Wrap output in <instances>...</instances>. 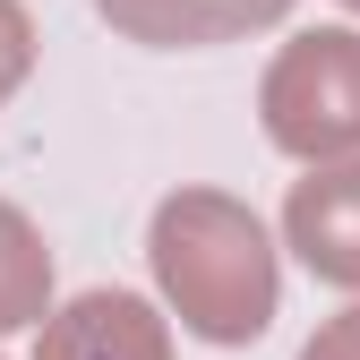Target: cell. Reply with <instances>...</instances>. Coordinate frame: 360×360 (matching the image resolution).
I'll list each match as a JSON object with an SVG mask.
<instances>
[{
    "mask_svg": "<svg viewBox=\"0 0 360 360\" xmlns=\"http://www.w3.org/2000/svg\"><path fill=\"white\" fill-rule=\"evenodd\" d=\"M34 360H172V326L138 292H77L43 318Z\"/></svg>",
    "mask_w": 360,
    "mask_h": 360,
    "instance_id": "5b68a950",
    "label": "cell"
},
{
    "mask_svg": "<svg viewBox=\"0 0 360 360\" xmlns=\"http://www.w3.org/2000/svg\"><path fill=\"white\" fill-rule=\"evenodd\" d=\"M283 249L318 283L360 292V155L309 163V180H292V198H283Z\"/></svg>",
    "mask_w": 360,
    "mask_h": 360,
    "instance_id": "3957f363",
    "label": "cell"
},
{
    "mask_svg": "<svg viewBox=\"0 0 360 360\" xmlns=\"http://www.w3.org/2000/svg\"><path fill=\"white\" fill-rule=\"evenodd\" d=\"M343 9H352V18H360V0H343Z\"/></svg>",
    "mask_w": 360,
    "mask_h": 360,
    "instance_id": "9c48e42d",
    "label": "cell"
},
{
    "mask_svg": "<svg viewBox=\"0 0 360 360\" xmlns=\"http://www.w3.org/2000/svg\"><path fill=\"white\" fill-rule=\"evenodd\" d=\"M43 318H52V249H43V232L0 198V335L43 326Z\"/></svg>",
    "mask_w": 360,
    "mask_h": 360,
    "instance_id": "8992f818",
    "label": "cell"
},
{
    "mask_svg": "<svg viewBox=\"0 0 360 360\" xmlns=\"http://www.w3.org/2000/svg\"><path fill=\"white\" fill-rule=\"evenodd\" d=\"M292 0H95V18L146 52H214V43H240L283 26Z\"/></svg>",
    "mask_w": 360,
    "mask_h": 360,
    "instance_id": "277c9868",
    "label": "cell"
},
{
    "mask_svg": "<svg viewBox=\"0 0 360 360\" xmlns=\"http://www.w3.org/2000/svg\"><path fill=\"white\" fill-rule=\"evenodd\" d=\"M300 360H360V300H352V309H335V318L300 343Z\"/></svg>",
    "mask_w": 360,
    "mask_h": 360,
    "instance_id": "ba28073f",
    "label": "cell"
},
{
    "mask_svg": "<svg viewBox=\"0 0 360 360\" xmlns=\"http://www.w3.org/2000/svg\"><path fill=\"white\" fill-rule=\"evenodd\" d=\"M26 77H34V18L18 0H0V103H9Z\"/></svg>",
    "mask_w": 360,
    "mask_h": 360,
    "instance_id": "52a82bcc",
    "label": "cell"
},
{
    "mask_svg": "<svg viewBox=\"0 0 360 360\" xmlns=\"http://www.w3.org/2000/svg\"><path fill=\"white\" fill-rule=\"evenodd\" d=\"M146 257H155V283L180 309V326L198 343H257L275 326V300H283V266L266 223L223 198V189H172L146 223Z\"/></svg>",
    "mask_w": 360,
    "mask_h": 360,
    "instance_id": "6da1fadb",
    "label": "cell"
},
{
    "mask_svg": "<svg viewBox=\"0 0 360 360\" xmlns=\"http://www.w3.org/2000/svg\"><path fill=\"white\" fill-rule=\"evenodd\" d=\"M257 120L292 163H343L360 155V34L309 26L292 34L257 86Z\"/></svg>",
    "mask_w": 360,
    "mask_h": 360,
    "instance_id": "7a4b0ae2",
    "label": "cell"
}]
</instances>
